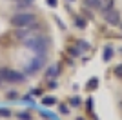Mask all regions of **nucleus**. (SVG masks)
<instances>
[{"instance_id":"1","label":"nucleus","mask_w":122,"mask_h":120,"mask_svg":"<svg viewBox=\"0 0 122 120\" xmlns=\"http://www.w3.org/2000/svg\"><path fill=\"white\" fill-rule=\"evenodd\" d=\"M25 45L29 47L31 51H35V53H38L40 56H44L47 53V47H49V40L46 38V36L42 35H33V36H27V38L24 40Z\"/></svg>"},{"instance_id":"2","label":"nucleus","mask_w":122,"mask_h":120,"mask_svg":"<svg viewBox=\"0 0 122 120\" xmlns=\"http://www.w3.org/2000/svg\"><path fill=\"white\" fill-rule=\"evenodd\" d=\"M35 20H36V16L31 15V13H16V15L11 18V24L18 29V27H29V25H33Z\"/></svg>"},{"instance_id":"3","label":"nucleus","mask_w":122,"mask_h":120,"mask_svg":"<svg viewBox=\"0 0 122 120\" xmlns=\"http://www.w3.org/2000/svg\"><path fill=\"white\" fill-rule=\"evenodd\" d=\"M0 80H5V82H13V84H16V82H24L25 76L22 75V73L13 71V69H0Z\"/></svg>"},{"instance_id":"4","label":"nucleus","mask_w":122,"mask_h":120,"mask_svg":"<svg viewBox=\"0 0 122 120\" xmlns=\"http://www.w3.org/2000/svg\"><path fill=\"white\" fill-rule=\"evenodd\" d=\"M102 13H104V18H106V22H107V24H111V25L120 24V15H118V13H117L115 9H113V7L102 9Z\"/></svg>"},{"instance_id":"5","label":"nucleus","mask_w":122,"mask_h":120,"mask_svg":"<svg viewBox=\"0 0 122 120\" xmlns=\"http://www.w3.org/2000/svg\"><path fill=\"white\" fill-rule=\"evenodd\" d=\"M42 65H44V56H36L35 60H33V65L31 67H27V73H33V71H36V69H40Z\"/></svg>"},{"instance_id":"6","label":"nucleus","mask_w":122,"mask_h":120,"mask_svg":"<svg viewBox=\"0 0 122 120\" xmlns=\"http://www.w3.org/2000/svg\"><path fill=\"white\" fill-rule=\"evenodd\" d=\"M84 5L89 9H102V2L100 0H84Z\"/></svg>"},{"instance_id":"7","label":"nucleus","mask_w":122,"mask_h":120,"mask_svg":"<svg viewBox=\"0 0 122 120\" xmlns=\"http://www.w3.org/2000/svg\"><path fill=\"white\" fill-rule=\"evenodd\" d=\"M111 56H113V47H109V45H107L106 49H104V62H109V60H111Z\"/></svg>"},{"instance_id":"8","label":"nucleus","mask_w":122,"mask_h":120,"mask_svg":"<svg viewBox=\"0 0 122 120\" xmlns=\"http://www.w3.org/2000/svg\"><path fill=\"white\" fill-rule=\"evenodd\" d=\"M42 104L44 105H53V104H56V98L55 96H46V98L42 100Z\"/></svg>"},{"instance_id":"9","label":"nucleus","mask_w":122,"mask_h":120,"mask_svg":"<svg viewBox=\"0 0 122 120\" xmlns=\"http://www.w3.org/2000/svg\"><path fill=\"white\" fill-rule=\"evenodd\" d=\"M113 73H115V76H118V78H122V64H118L117 67H115V71H113Z\"/></svg>"},{"instance_id":"10","label":"nucleus","mask_w":122,"mask_h":120,"mask_svg":"<svg viewBox=\"0 0 122 120\" xmlns=\"http://www.w3.org/2000/svg\"><path fill=\"white\" fill-rule=\"evenodd\" d=\"M0 116H4V118H9V116H11V111H9V109H4V107H2V109H0Z\"/></svg>"},{"instance_id":"11","label":"nucleus","mask_w":122,"mask_h":120,"mask_svg":"<svg viewBox=\"0 0 122 120\" xmlns=\"http://www.w3.org/2000/svg\"><path fill=\"white\" fill-rule=\"evenodd\" d=\"M18 118H20V120H31V115L22 111V113H18Z\"/></svg>"},{"instance_id":"12","label":"nucleus","mask_w":122,"mask_h":120,"mask_svg":"<svg viewBox=\"0 0 122 120\" xmlns=\"http://www.w3.org/2000/svg\"><path fill=\"white\" fill-rule=\"evenodd\" d=\"M35 0H20V7H27V5H33Z\"/></svg>"},{"instance_id":"13","label":"nucleus","mask_w":122,"mask_h":120,"mask_svg":"<svg viewBox=\"0 0 122 120\" xmlns=\"http://www.w3.org/2000/svg\"><path fill=\"white\" fill-rule=\"evenodd\" d=\"M75 24L78 25V27H86V20H84V18H76Z\"/></svg>"},{"instance_id":"14","label":"nucleus","mask_w":122,"mask_h":120,"mask_svg":"<svg viewBox=\"0 0 122 120\" xmlns=\"http://www.w3.org/2000/svg\"><path fill=\"white\" fill-rule=\"evenodd\" d=\"M97 85H98V80H97V78H93V80H89L87 87H89V89H93V87H97Z\"/></svg>"},{"instance_id":"15","label":"nucleus","mask_w":122,"mask_h":120,"mask_svg":"<svg viewBox=\"0 0 122 120\" xmlns=\"http://www.w3.org/2000/svg\"><path fill=\"white\" fill-rule=\"evenodd\" d=\"M69 104H71V105H78V104H80V98H78V96H73V98L69 100Z\"/></svg>"},{"instance_id":"16","label":"nucleus","mask_w":122,"mask_h":120,"mask_svg":"<svg viewBox=\"0 0 122 120\" xmlns=\"http://www.w3.org/2000/svg\"><path fill=\"white\" fill-rule=\"evenodd\" d=\"M5 98H9V100H15V98H16V91H9V93L5 95Z\"/></svg>"},{"instance_id":"17","label":"nucleus","mask_w":122,"mask_h":120,"mask_svg":"<svg viewBox=\"0 0 122 120\" xmlns=\"http://www.w3.org/2000/svg\"><path fill=\"white\" fill-rule=\"evenodd\" d=\"M47 73H49V75H58V67H49V71H47Z\"/></svg>"},{"instance_id":"18","label":"nucleus","mask_w":122,"mask_h":120,"mask_svg":"<svg viewBox=\"0 0 122 120\" xmlns=\"http://www.w3.org/2000/svg\"><path fill=\"white\" fill-rule=\"evenodd\" d=\"M47 5H51V7H55V5H56V0H47Z\"/></svg>"},{"instance_id":"19","label":"nucleus","mask_w":122,"mask_h":120,"mask_svg":"<svg viewBox=\"0 0 122 120\" xmlns=\"http://www.w3.org/2000/svg\"><path fill=\"white\" fill-rule=\"evenodd\" d=\"M60 113H64V115L67 113V107H66V105H60Z\"/></svg>"},{"instance_id":"20","label":"nucleus","mask_w":122,"mask_h":120,"mask_svg":"<svg viewBox=\"0 0 122 120\" xmlns=\"http://www.w3.org/2000/svg\"><path fill=\"white\" fill-rule=\"evenodd\" d=\"M31 93H33V95H42V91H40V89H33Z\"/></svg>"},{"instance_id":"21","label":"nucleus","mask_w":122,"mask_h":120,"mask_svg":"<svg viewBox=\"0 0 122 120\" xmlns=\"http://www.w3.org/2000/svg\"><path fill=\"white\" fill-rule=\"evenodd\" d=\"M76 120H84V118H76Z\"/></svg>"},{"instance_id":"22","label":"nucleus","mask_w":122,"mask_h":120,"mask_svg":"<svg viewBox=\"0 0 122 120\" xmlns=\"http://www.w3.org/2000/svg\"><path fill=\"white\" fill-rule=\"evenodd\" d=\"M69 2H75V0H69Z\"/></svg>"}]
</instances>
